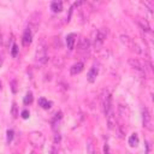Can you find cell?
Returning <instances> with one entry per match:
<instances>
[{
	"instance_id": "6da1fadb",
	"label": "cell",
	"mask_w": 154,
	"mask_h": 154,
	"mask_svg": "<svg viewBox=\"0 0 154 154\" xmlns=\"http://www.w3.org/2000/svg\"><path fill=\"white\" fill-rule=\"evenodd\" d=\"M107 34H108V29L107 28H100V29H97L96 35H95V45L96 46L102 45L105 42L106 37H107Z\"/></svg>"
},
{
	"instance_id": "7a4b0ae2",
	"label": "cell",
	"mask_w": 154,
	"mask_h": 154,
	"mask_svg": "<svg viewBox=\"0 0 154 154\" xmlns=\"http://www.w3.org/2000/svg\"><path fill=\"white\" fill-rule=\"evenodd\" d=\"M142 118H143V126L147 128L148 130H153V123H152V116H150V112L147 107H144L142 109Z\"/></svg>"
},
{
	"instance_id": "3957f363",
	"label": "cell",
	"mask_w": 154,
	"mask_h": 154,
	"mask_svg": "<svg viewBox=\"0 0 154 154\" xmlns=\"http://www.w3.org/2000/svg\"><path fill=\"white\" fill-rule=\"evenodd\" d=\"M111 106H112V96H111V93L107 91L103 95V100H102V107H103L105 116H107L111 112Z\"/></svg>"
},
{
	"instance_id": "277c9868",
	"label": "cell",
	"mask_w": 154,
	"mask_h": 154,
	"mask_svg": "<svg viewBox=\"0 0 154 154\" xmlns=\"http://www.w3.org/2000/svg\"><path fill=\"white\" fill-rule=\"evenodd\" d=\"M36 60L40 64H45L48 60V55H47V51L45 47H38L36 51Z\"/></svg>"
},
{
	"instance_id": "5b68a950",
	"label": "cell",
	"mask_w": 154,
	"mask_h": 154,
	"mask_svg": "<svg viewBox=\"0 0 154 154\" xmlns=\"http://www.w3.org/2000/svg\"><path fill=\"white\" fill-rule=\"evenodd\" d=\"M90 48V42L87 37H82L78 42V47H77V51L78 53H87Z\"/></svg>"
},
{
	"instance_id": "8992f818",
	"label": "cell",
	"mask_w": 154,
	"mask_h": 154,
	"mask_svg": "<svg viewBox=\"0 0 154 154\" xmlns=\"http://www.w3.org/2000/svg\"><path fill=\"white\" fill-rule=\"evenodd\" d=\"M31 38H32V34H31V30L28 28L24 34H23V37H22V43L24 47H28L30 43H31Z\"/></svg>"
},
{
	"instance_id": "52a82bcc",
	"label": "cell",
	"mask_w": 154,
	"mask_h": 154,
	"mask_svg": "<svg viewBox=\"0 0 154 154\" xmlns=\"http://www.w3.org/2000/svg\"><path fill=\"white\" fill-rule=\"evenodd\" d=\"M129 64H130L134 69H136V70H138V71H142V72L144 71L142 63H141L138 59H136V58H130V59H129Z\"/></svg>"
},
{
	"instance_id": "ba28073f",
	"label": "cell",
	"mask_w": 154,
	"mask_h": 154,
	"mask_svg": "<svg viewBox=\"0 0 154 154\" xmlns=\"http://www.w3.org/2000/svg\"><path fill=\"white\" fill-rule=\"evenodd\" d=\"M83 66H84L83 63H76V64H73V65L70 67V73L73 75V76H75V75H78V73L83 70Z\"/></svg>"
},
{
	"instance_id": "9c48e42d",
	"label": "cell",
	"mask_w": 154,
	"mask_h": 154,
	"mask_svg": "<svg viewBox=\"0 0 154 154\" xmlns=\"http://www.w3.org/2000/svg\"><path fill=\"white\" fill-rule=\"evenodd\" d=\"M97 73H99V70H97V67L93 66V67L89 70V72H88V76H87L88 81H89V82H91V83H93V82H95Z\"/></svg>"
},
{
	"instance_id": "30bf717a",
	"label": "cell",
	"mask_w": 154,
	"mask_h": 154,
	"mask_svg": "<svg viewBox=\"0 0 154 154\" xmlns=\"http://www.w3.org/2000/svg\"><path fill=\"white\" fill-rule=\"evenodd\" d=\"M75 42H76V35L75 34H70L66 36V45H67L69 49H73Z\"/></svg>"
},
{
	"instance_id": "8fae6325",
	"label": "cell",
	"mask_w": 154,
	"mask_h": 154,
	"mask_svg": "<svg viewBox=\"0 0 154 154\" xmlns=\"http://www.w3.org/2000/svg\"><path fill=\"white\" fill-rule=\"evenodd\" d=\"M107 125H108V129H113L116 125V116L113 112H109L107 114Z\"/></svg>"
},
{
	"instance_id": "7c38bea8",
	"label": "cell",
	"mask_w": 154,
	"mask_h": 154,
	"mask_svg": "<svg viewBox=\"0 0 154 154\" xmlns=\"http://www.w3.org/2000/svg\"><path fill=\"white\" fill-rule=\"evenodd\" d=\"M51 8L53 10V12H60L63 10V2L61 1H53L51 4Z\"/></svg>"
},
{
	"instance_id": "4fadbf2b",
	"label": "cell",
	"mask_w": 154,
	"mask_h": 154,
	"mask_svg": "<svg viewBox=\"0 0 154 154\" xmlns=\"http://www.w3.org/2000/svg\"><path fill=\"white\" fill-rule=\"evenodd\" d=\"M38 105H40L42 108L48 109V108L52 106V102H51V101H48V100H46L45 97H41V99H38Z\"/></svg>"
},
{
	"instance_id": "5bb4252c",
	"label": "cell",
	"mask_w": 154,
	"mask_h": 154,
	"mask_svg": "<svg viewBox=\"0 0 154 154\" xmlns=\"http://www.w3.org/2000/svg\"><path fill=\"white\" fill-rule=\"evenodd\" d=\"M129 144L131 147H136L138 144V135L137 134H132L129 138Z\"/></svg>"
},
{
	"instance_id": "9a60e30c",
	"label": "cell",
	"mask_w": 154,
	"mask_h": 154,
	"mask_svg": "<svg viewBox=\"0 0 154 154\" xmlns=\"http://www.w3.org/2000/svg\"><path fill=\"white\" fill-rule=\"evenodd\" d=\"M31 102H32V94L31 93H28L25 95V97H24V103L28 105V103H31Z\"/></svg>"
},
{
	"instance_id": "2e32d148",
	"label": "cell",
	"mask_w": 154,
	"mask_h": 154,
	"mask_svg": "<svg viewBox=\"0 0 154 154\" xmlns=\"http://www.w3.org/2000/svg\"><path fill=\"white\" fill-rule=\"evenodd\" d=\"M11 113H12V117H13V118H17V117H18V111H17V105H16V102L12 103V111H11Z\"/></svg>"
},
{
	"instance_id": "e0dca14e",
	"label": "cell",
	"mask_w": 154,
	"mask_h": 154,
	"mask_svg": "<svg viewBox=\"0 0 154 154\" xmlns=\"http://www.w3.org/2000/svg\"><path fill=\"white\" fill-rule=\"evenodd\" d=\"M13 138V131L12 130H8L7 131V142H11Z\"/></svg>"
},
{
	"instance_id": "ac0fdd59",
	"label": "cell",
	"mask_w": 154,
	"mask_h": 154,
	"mask_svg": "<svg viewBox=\"0 0 154 154\" xmlns=\"http://www.w3.org/2000/svg\"><path fill=\"white\" fill-rule=\"evenodd\" d=\"M17 52H18V47H17V45H13L12 46V57H16Z\"/></svg>"
},
{
	"instance_id": "d6986e66",
	"label": "cell",
	"mask_w": 154,
	"mask_h": 154,
	"mask_svg": "<svg viewBox=\"0 0 154 154\" xmlns=\"http://www.w3.org/2000/svg\"><path fill=\"white\" fill-rule=\"evenodd\" d=\"M22 117H23L24 119H26V118L29 117V111H26V109H24V111L22 112Z\"/></svg>"
},
{
	"instance_id": "ffe728a7",
	"label": "cell",
	"mask_w": 154,
	"mask_h": 154,
	"mask_svg": "<svg viewBox=\"0 0 154 154\" xmlns=\"http://www.w3.org/2000/svg\"><path fill=\"white\" fill-rule=\"evenodd\" d=\"M2 63H4V54H2V53H0V67H1Z\"/></svg>"
},
{
	"instance_id": "44dd1931",
	"label": "cell",
	"mask_w": 154,
	"mask_h": 154,
	"mask_svg": "<svg viewBox=\"0 0 154 154\" xmlns=\"http://www.w3.org/2000/svg\"><path fill=\"white\" fill-rule=\"evenodd\" d=\"M59 141H60V136H59V135H55V136H54V142L57 143V142H59Z\"/></svg>"
},
{
	"instance_id": "7402d4cb",
	"label": "cell",
	"mask_w": 154,
	"mask_h": 154,
	"mask_svg": "<svg viewBox=\"0 0 154 154\" xmlns=\"http://www.w3.org/2000/svg\"><path fill=\"white\" fill-rule=\"evenodd\" d=\"M12 90L13 91H17V89H16V81L12 82Z\"/></svg>"
},
{
	"instance_id": "603a6c76",
	"label": "cell",
	"mask_w": 154,
	"mask_h": 154,
	"mask_svg": "<svg viewBox=\"0 0 154 154\" xmlns=\"http://www.w3.org/2000/svg\"><path fill=\"white\" fill-rule=\"evenodd\" d=\"M51 154H57V148L53 146L52 147V150H51Z\"/></svg>"
},
{
	"instance_id": "cb8c5ba5",
	"label": "cell",
	"mask_w": 154,
	"mask_h": 154,
	"mask_svg": "<svg viewBox=\"0 0 154 154\" xmlns=\"http://www.w3.org/2000/svg\"><path fill=\"white\" fill-rule=\"evenodd\" d=\"M103 149H105V154H108V146H107V144L105 146V148H103Z\"/></svg>"
},
{
	"instance_id": "d4e9b609",
	"label": "cell",
	"mask_w": 154,
	"mask_h": 154,
	"mask_svg": "<svg viewBox=\"0 0 154 154\" xmlns=\"http://www.w3.org/2000/svg\"><path fill=\"white\" fill-rule=\"evenodd\" d=\"M1 37H2V34H1V31H0V43H1V41H2V38H1Z\"/></svg>"
},
{
	"instance_id": "484cf974",
	"label": "cell",
	"mask_w": 154,
	"mask_h": 154,
	"mask_svg": "<svg viewBox=\"0 0 154 154\" xmlns=\"http://www.w3.org/2000/svg\"><path fill=\"white\" fill-rule=\"evenodd\" d=\"M1 88H2V85H1V82H0V90H1Z\"/></svg>"
},
{
	"instance_id": "4316f807",
	"label": "cell",
	"mask_w": 154,
	"mask_h": 154,
	"mask_svg": "<svg viewBox=\"0 0 154 154\" xmlns=\"http://www.w3.org/2000/svg\"><path fill=\"white\" fill-rule=\"evenodd\" d=\"M31 154H35V153H34V152H32V153H31Z\"/></svg>"
}]
</instances>
